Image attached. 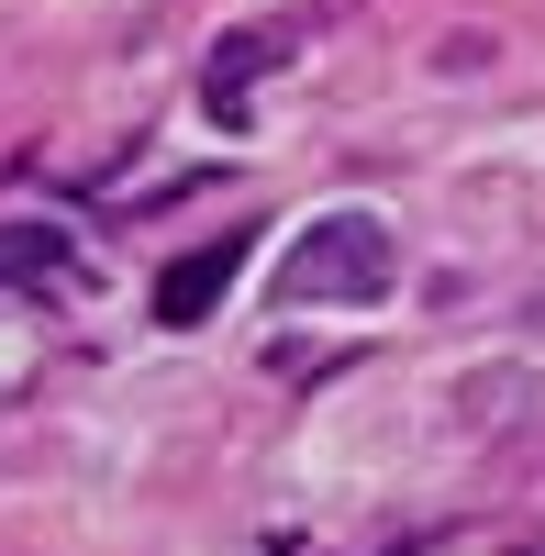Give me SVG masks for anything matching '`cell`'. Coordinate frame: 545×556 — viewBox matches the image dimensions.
Returning a JSON list of instances; mask_svg holds the SVG:
<instances>
[{
    "label": "cell",
    "mask_w": 545,
    "mask_h": 556,
    "mask_svg": "<svg viewBox=\"0 0 545 556\" xmlns=\"http://www.w3.org/2000/svg\"><path fill=\"white\" fill-rule=\"evenodd\" d=\"M390 290H401V235L379 212H324L279 256V301L290 312H312V301H390Z\"/></svg>",
    "instance_id": "cell-1"
},
{
    "label": "cell",
    "mask_w": 545,
    "mask_h": 556,
    "mask_svg": "<svg viewBox=\"0 0 545 556\" xmlns=\"http://www.w3.org/2000/svg\"><path fill=\"white\" fill-rule=\"evenodd\" d=\"M235 278H245V235H212V245H190V256H167V278H156V323H167V334L212 323Z\"/></svg>",
    "instance_id": "cell-2"
},
{
    "label": "cell",
    "mask_w": 545,
    "mask_h": 556,
    "mask_svg": "<svg viewBox=\"0 0 545 556\" xmlns=\"http://www.w3.org/2000/svg\"><path fill=\"white\" fill-rule=\"evenodd\" d=\"M279 56H290V23H245V34H223L212 67H201V112H212V123H245V89L279 67Z\"/></svg>",
    "instance_id": "cell-3"
},
{
    "label": "cell",
    "mask_w": 545,
    "mask_h": 556,
    "mask_svg": "<svg viewBox=\"0 0 545 556\" xmlns=\"http://www.w3.org/2000/svg\"><path fill=\"white\" fill-rule=\"evenodd\" d=\"M45 267H67V235H45V223H12V235H0V290H12V278H45Z\"/></svg>",
    "instance_id": "cell-4"
}]
</instances>
